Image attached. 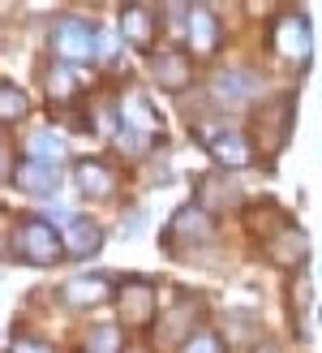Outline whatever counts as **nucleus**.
<instances>
[{
    "label": "nucleus",
    "mask_w": 322,
    "mask_h": 353,
    "mask_svg": "<svg viewBox=\"0 0 322 353\" xmlns=\"http://www.w3.org/2000/svg\"><path fill=\"white\" fill-rule=\"evenodd\" d=\"M52 52L65 61H91L99 57V30L91 22H82V17H61L52 26Z\"/></svg>",
    "instance_id": "2"
},
{
    "label": "nucleus",
    "mask_w": 322,
    "mask_h": 353,
    "mask_svg": "<svg viewBox=\"0 0 322 353\" xmlns=\"http://www.w3.org/2000/svg\"><path fill=\"white\" fill-rule=\"evenodd\" d=\"M193 134L202 138V147L219 160L224 168H245L254 160V147H249V138L228 130V125H193Z\"/></svg>",
    "instance_id": "4"
},
{
    "label": "nucleus",
    "mask_w": 322,
    "mask_h": 353,
    "mask_svg": "<svg viewBox=\"0 0 322 353\" xmlns=\"http://www.w3.org/2000/svg\"><path fill=\"white\" fill-rule=\"evenodd\" d=\"M138 228H142V211H133V216H125V237H129V233H138Z\"/></svg>",
    "instance_id": "29"
},
{
    "label": "nucleus",
    "mask_w": 322,
    "mask_h": 353,
    "mask_svg": "<svg viewBox=\"0 0 322 353\" xmlns=\"http://www.w3.org/2000/svg\"><path fill=\"white\" fill-rule=\"evenodd\" d=\"M86 353H120V327H95L86 336Z\"/></svg>",
    "instance_id": "24"
},
{
    "label": "nucleus",
    "mask_w": 322,
    "mask_h": 353,
    "mask_svg": "<svg viewBox=\"0 0 322 353\" xmlns=\"http://www.w3.org/2000/svg\"><path fill=\"white\" fill-rule=\"evenodd\" d=\"M258 91V78L245 74V69H219L211 82V99L219 103V108H237V103H249Z\"/></svg>",
    "instance_id": "8"
},
{
    "label": "nucleus",
    "mask_w": 322,
    "mask_h": 353,
    "mask_svg": "<svg viewBox=\"0 0 322 353\" xmlns=\"http://www.w3.org/2000/svg\"><path fill=\"white\" fill-rule=\"evenodd\" d=\"M151 143H155V138L138 134V130H120V134H116V147H120L125 155H133V160H138V155H147V151H151Z\"/></svg>",
    "instance_id": "26"
},
{
    "label": "nucleus",
    "mask_w": 322,
    "mask_h": 353,
    "mask_svg": "<svg viewBox=\"0 0 322 353\" xmlns=\"http://www.w3.org/2000/svg\"><path fill=\"white\" fill-rule=\"evenodd\" d=\"M13 181L22 185L26 194H39V199H47V194L61 185V172H56V164H39V160H26L22 168L13 172Z\"/></svg>",
    "instance_id": "19"
},
{
    "label": "nucleus",
    "mask_w": 322,
    "mask_h": 353,
    "mask_svg": "<svg viewBox=\"0 0 322 353\" xmlns=\"http://www.w3.org/2000/svg\"><path fill=\"white\" fill-rule=\"evenodd\" d=\"M237 203H241V190H237V181H232L228 172H206L198 181V207L202 211H228Z\"/></svg>",
    "instance_id": "9"
},
{
    "label": "nucleus",
    "mask_w": 322,
    "mask_h": 353,
    "mask_svg": "<svg viewBox=\"0 0 322 353\" xmlns=\"http://www.w3.org/2000/svg\"><path fill=\"white\" fill-rule=\"evenodd\" d=\"M245 220H249V228H254V233H271V237H275V228H271V224L288 228V220H283L271 203H266V207H249V216H245ZM271 237H266V241H271Z\"/></svg>",
    "instance_id": "23"
},
{
    "label": "nucleus",
    "mask_w": 322,
    "mask_h": 353,
    "mask_svg": "<svg viewBox=\"0 0 322 353\" xmlns=\"http://www.w3.org/2000/svg\"><path fill=\"white\" fill-rule=\"evenodd\" d=\"M120 117H125V130H138V134H147V138H155L159 130H164V121L155 117L147 95H138V91H129V95L120 99Z\"/></svg>",
    "instance_id": "17"
},
{
    "label": "nucleus",
    "mask_w": 322,
    "mask_h": 353,
    "mask_svg": "<svg viewBox=\"0 0 322 353\" xmlns=\"http://www.w3.org/2000/svg\"><path fill=\"white\" fill-rule=\"evenodd\" d=\"M288 130H292V95H279L271 103H262L254 112V138L266 155H275L283 143H288Z\"/></svg>",
    "instance_id": "3"
},
{
    "label": "nucleus",
    "mask_w": 322,
    "mask_h": 353,
    "mask_svg": "<svg viewBox=\"0 0 322 353\" xmlns=\"http://www.w3.org/2000/svg\"><path fill=\"white\" fill-rule=\"evenodd\" d=\"M116 306H120V319L129 327H151V319H155V285L151 280H125L116 289Z\"/></svg>",
    "instance_id": "7"
},
{
    "label": "nucleus",
    "mask_w": 322,
    "mask_h": 353,
    "mask_svg": "<svg viewBox=\"0 0 322 353\" xmlns=\"http://www.w3.org/2000/svg\"><path fill=\"white\" fill-rule=\"evenodd\" d=\"M74 176H78V190L86 194V199H112L116 194V172L103 160H82Z\"/></svg>",
    "instance_id": "14"
},
{
    "label": "nucleus",
    "mask_w": 322,
    "mask_h": 353,
    "mask_svg": "<svg viewBox=\"0 0 322 353\" xmlns=\"http://www.w3.org/2000/svg\"><path fill=\"white\" fill-rule=\"evenodd\" d=\"M43 82H47V99L56 103V108H65V103L78 95V78H74V69L61 65V61L47 69V78H43Z\"/></svg>",
    "instance_id": "21"
},
{
    "label": "nucleus",
    "mask_w": 322,
    "mask_h": 353,
    "mask_svg": "<svg viewBox=\"0 0 322 353\" xmlns=\"http://www.w3.org/2000/svg\"><path fill=\"white\" fill-rule=\"evenodd\" d=\"M266 254H271V263L275 268H301L305 263V254H310V237L301 233V228H283V233H275L271 241H266Z\"/></svg>",
    "instance_id": "10"
},
{
    "label": "nucleus",
    "mask_w": 322,
    "mask_h": 353,
    "mask_svg": "<svg viewBox=\"0 0 322 353\" xmlns=\"http://www.w3.org/2000/svg\"><path fill=\"white\" fill-rule=\"evenodd\" d=\"M61 237H65V254L69 259H91V254H99V245H103V228L95 220H82L78 216Z\"/></svg>",
    "instance_id": "13"
},
{
    "label": "nucleus",
    "mask_w": 322,
    "mask_h": 353,
    "mask_svg": "<svg viewBox=\"0 0 322 353\" xmlns=\"http://www.w3.org/2000/svg\"><path fill=\"white\" fill-rule=\"evenodd\" d=\"M151 74H155V82L164 86V91H185L193 82V65H189L185 52H159L151 61Z\"/></svg>",
    "instance_id": "11"
},
{
    "label": "nucleus",
    "mask_w": 322,
    "mask_h": 353,
    "mask_svg": "<svg viewBox=\"0 0 322 353\" xmlns=\"http://www.w3.org/2000/svg\"><path fill=\"white\" fill-rule=\"evenodd\" d=\"M211 237H215V220H211V211H202L198 203H189V207L176 211L172 224H168V233H164L168 250H181V245H206Z\"/></svg>",
    "instance_id": "5"
},
{
    "label": "nucleus",
    "mask_w": 322,
    "mask_h": 353,
    "mask_svg": "<svg viewBox=\"0 0 322 353\" xmlns=\"http://www.w3.org/2000/svg\"><path fill=\"white\" fill-rule=\"evenodd\" d=\"M271 48H275V57L283 61H292V65H305L310 61V22L301 13H283L279 22L271 26Z\"/></svg>",
    "instance_id": "6"
},
{
    "label": "nucleus",
    "mask_w": 322,
    "mask_h": 353,
    "mask_svg": "<svg viewBox=\"0 0 322 353\" xmlns=\"http://www.w3.org/2000/svg\"><path fill=\"white\" fill-rule=\"evenodd\" d=\"M9 353H52V349H47L43 341H30V336H26V341H13Z\"/></svg>",
    "instance_id": "27"
},
{
    "label": "nucleus",
    "mask_w": 322,
    "mask_h": 353,
    "mask_svg": "<svg viewBox=\"0 0 322 353\" xmlns=\"http://www.w3.org/2000/svg\"><path fill=\"white\" fill-rule=\"evenodd\" d=\"M112 52H116L112 30H99V61H112Z\"/></svg>",
    "instance_id": "28"
},
{
    "label": "nucleus",
    "mask_w": 322,
    "mask_h": 353,
    "mask_svg": "<svg viewBox=\"0 0 322 353\" xmlns=\"http://www.w3.org/2000/svg\"><path fill=\"white\" fill-rule=\"evenodd\" d=\"M189 48L198 52V57H211V52L219 48V22H215V13L206 5L189 9Z\"/></svg>",
    "instance_id": "15"
},
{
    "label": "nucleus",
    "mask_w": 322,
    "mask_h": 353,
    "mask_svg": "<svg viewBox=\"0 0 322 353\" xmlns=\"http://www.w3.org/2000/svg\"><path fill=\"white\" fill-rule=\"evenodd\" d=\"M258 353H279V349H275L271 341H266V345H258Z\"/></svg>",
    "instance_id": "30"
},
{
    "label": "nucleus",
    "mask_w": 322,
    "mask_h": 353,
    "mask_svg": "<svg viewBox=\"0 0 322 353\" xmlns=\"http://www.w3.org/2000/svg\"><path fill=\"white\" fill-rule=\"evenodd\" d=\"M120 34H125L133 48L147 52V48L155 43V13H151L147 5H129V9L120 13Z\"/></svg>",
    "instance_id": "18"
},
{
    "label": "nucleus",
    "mask_w": 322,
    "mask_h": 353,
    "mask_svg": "<svg viewBox=\"0 0 322 353\" xmlns=\"http://www.w3.org/2000/svg\"><path fill=\"white\" fill-rule=\"evenodd\" d=\"M26 155H30V160H39V164H61L65 160V138L52 134V130H34L26 138Z\"/></svg>",
    "instance_id": "20"
},
{
    "label": "nucleus",
    "mask_w": 322,
    "mask_h": 353,
    "mask_svg": "<svg viewBox=\"0 0 322 353\" xmlns=\"http://www.w3.org/2000/svg\"><path fill=\"white\" fill-rule=\"evenodd\" d=\"M17 250L34 268H52L65 254V237L47 220H22V228H17Z\"/></svg>",
    "instance_id": "1"
},
{
    "label": "nucleus",
    "mask_w": 322,
    "mask_h": 353,
    "mask_svg": "<svg viewBox=\"0 0 322 353\" xmlns=\"http://www.w3.org/2000/svg\"><path fill=\"white\" fill-rule=\"evenodd\" d=\"M61 297L69 306H99L112 297V280L107 276H74V280H65Z\"/></svg>",
    "instance_id": "12"
},
{
    "label": "nucleus",
    "mask_w": 322,
    "mask_h": 353,
    "mask_svg": "<svg viewBox=\"0 0 322 353\" xmlns=\"http://www.w3.org/2000/svg\"><path fill=\"white\" fill-rule=\"evenodd\" d=\"M198 323H202V302H198V297H185V302L164 319L159 336H168V341H181V345H185L193 332H198Z\"/></svg>",
    "instance_id": "16"
},
{
    "label": "nucleus",
    "mask_w": 322,
    "mask_h": 353,
    "mask_svg": "<svg viewBox=\"0 0 322 353\" xmlns=\"http://www.w3.org/2000/svg\"><path fill=\"white\" fill-rule=\"evenodd\" d=\"M0 99H5V108H0V117H5V125H13V121H22V117L30 112V99H26V91H22V86H13V82H5V91H0Z\"/></svg>",
    "instance_id": "22"
},
{
    "label": "nucleus",
    "mask_w": 322,
    "mask_h": 353,
    "mask_svg": "<svg viewBox=\"0 0 322 353\" xmlns=\"http://www.w3.org/2000/svg\"><path fill=\"white\" fill-rule=\"evenodd\" d=\"M181 353H224V341L215 336V332H206V327H198L193 336L181 345Z\"/></svg>",
    "instance_id": "25"
}]
</instances>
